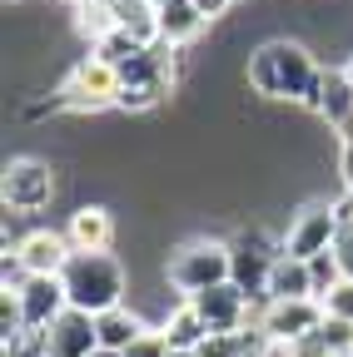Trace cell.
I'll return each instance as SVG.
<instances>
[{
	"mask_svg": "<svg viewBox=\"0 0 353 357\" xmlns=\"http://www.w3.org/2000/svg\"><path fill=\"white\" fill-rule=\"evenodd\" d=\"M10 253H15V263L25 268V278H60L75 248H70V238L55 234V229H35V234H25Z\"/></svg>",
	"mask_w": 353,
	"mask_h": 357,
	"instance_id": "obj_10",
	"label": "cell"
},
{
	"mask_svg": "<svg viewBox=\"0 0 353 357\" xmlns=\"http://www.w3.org/2000/svg\"><path fill=\"white\" fill-rule=\"evenodd\" d=\"M329 323V312L319 298H298V303H274L264 298V307L254 312V328H264V337H269L274 347H298L303 337H314L319 328Z\"/></svg>",
	"mask_w": 353,
	"mask_h": 357,
	"instance_id": "obj_5",
	"label": "cell"
},
{
	"mask_svg": "<svg viewBox=\"0 0 353 357\" xmlns=\"http://www.w3.org/2000/svg\"><path fill=\"white\" fill-rule=\"evenodd\" d=\"M110 10H115V25H120L129 40L159 45V10L150 6V0H110Z\"/></svg>",
	"mask_w": 353,
	"mask_h": 357,
	"instance_id": "obj_18",
	"label": "cell"
},
{
	"mask_svg": "<svg viewBox=\"0 0 353 357\" xmlns=\"http://www.w3.org/2000/svg\"><path fill=\"white\" fill-rule=\"evenodd\" d=\"M338 139H343V149H353V119H348V124L338 129Z\"/></svg>",
	"mask_w": 353,
	"mask_h": 357,
	"instance_id": "obj_28",
	"label": "cell"
},
{
	"mask_svg": "<svg viewBox=\"0 0 353 357\" xmlns=\"http://www.w3.org/2000/svg\"><path fill=\"white\" fill-rule=\"evenodd\" d=\"M174 347H169V337H164V328H145L140 337H135V347H129L124 357H169Z\"/></svg>",
	"mask_w": 353,
	"mask_h": 357,
	"instance_id": "obj_24",
	"label": "cell"
},
{
	"mask_svg": "<svg viewBox=\"0 0 353 357\" xmlns=\"http://www.w3.org/2000/svg\"><path fill=\"white\" fill-rule=\"evenodd\" d=\"M65 238H70L75 253H110V243H115V218H110V208L80 204V208L70 213V223H65Z\"/></svg>",
	"mask_w": 353,
	"mask_h": 357,
	"instance_id": "obj_13",
	"label": "cell"
},
{
	"mask_svg": "<svg viewBox=\"0 0 353 357\" xmlns=\"http://www.w3.org/2000/svg\"><path fill=\"white\" fill-rule=\"evenodd\" d=\"M324 303V312H329V318H338V323H353V278H343L333 293H324L319 298Z\"/></svg>",
	"mask_w": 353,
	"mask_h": 357,
	"instance_id": "obj_23",
	"label": "cell"
},
{
	"mask_svg": "<svg viewBox=\"0 0 353 357\" xmlns=\"http://www.w3.org/2000/svg\"><path fill=\"white\" fill-rule=\"evenodd\" d=\"M338 174H343V189L353 194V149H343V159H338Z\"/></svg>",
	"mask_w": 353,
	"mask_h": 357,
	"instance_id": "obj_27",
	"label": "cell"
},
{
	"mask_svg": "<svg viewBox=\"0 0 353 357\" xmlns=\"http://www.w3.org/2000/svg\"><path fill=\"white\" fill-rule=\"evenodd\" d=\"M95 347H100L95 318H90V312H80V307H65L60 318L40 333V357H90Z\"/></svg>",
	"mask_w": 353,
	"mask_h": 357,
	"instance_id": "obj_9",
	"label": "cell"
},
{
	"mask_svg": "<svg viewBox=\"0 0 353 357\" xmlns=\"http://www.w3.org/2000/svg\"><path fill=\"white\" fill-rule=\"evenodd\" d=\"M244 79H249L254 95H264V100H289V105H308V109H314L324 70H319V60H314L308 45H298V40H269V45H259V50L249 55Z\"/></svg>",
	"mask_w": 353,
	"mask_h": 357,
	"instance_id": "obj_1",
	"label": "cell"
},
{
	"mask_svg": "<svg viewBox=\"0 0 353 357\" xmlns=\"http://www.w3.org/2000/svg\"><path fill=\"white\" fill-rule=\"evenodd\" d=\"M140 333H145V323H140L129 307H110V312H100V318H95V337H100V347H110V352H129Z\"/></svg>",
	"mask_w": 353,
	"mask_h": 357,
	"instance_id": "obj_19",
	"label": "cell"
},
{
	"mask_svg": "<svg viewBox=\"0 0 353 357\" xmlns=\"http://www.w3.org/2000/svg\"><path fill=\"white\" fill-rule=\"evenodd\" d=\"M169 357H199V352H169Z\"/></svg>",
	"mask_w": 353,
	"mask_h": 357,
	"instance_id": "obj_31",
	"label": "cell"
},
{
	"mask_svg": "<svg viewBox=\"0 0 353 357\" xmlns=\"http://www.w3.org/2000/svg\"><path fill=\"white\" fill-rule=\"evenodd\" d=\"M194 6H199V15H204V20H219V15L234 6V0H194Z\"/></svg>",
	"mask_w": 353,
	"mask_h": 357,
	"instance_id": "obj_26",
	"label": "cell"
},
{
	"mask_svg": "<svg viewBox=\"0 0 353 357\" xmlns=\"http://www.w3.org/2000/svg\"><path fill=\"white\" fill-rule=\"evenodd\" d=\"M343 75H348V84H353V55H348V65H343Z\"/></svg>",
	"mask_w": 353,
	"mask_h": 357,
	"instance_id": "obj_30",
	"label": "cell"
},
{
	"mask_svg": "<svg viewBox=\"0 0 353 357\" xmlns=\"http://www.w3.org/2000/svg\"><path fill=\"white\" fill-rule=\"evenodd\" d=\"M70 6H80V0H70Z\"/></svg>",
	"mask_w": 353,
	"mask_h": 357,
	"instance_id": "obj_32",
	"label": "cell"
},
{
	"mask_svg": "<svg viewBox=\"0 0 353 357\" xmlns=\"http://www.w3.org/2000/svg\"><path fill=\"white\" fill-rule=\"evenodd\" d=\"M0 199H6V208L15 213H40L50 199H55V169L45 159H10L6 174H0Z\"/></svg>",
	"mask_w": 353,
	"mask_h": 357,
	"instance_id": "obj_6",
	"label": "cell"
},
{
	"mask_svg": "<svg viewBox=\"0 0 353 357\" xmlns=\"http://www.w3.org/2000/svg\"><path fill=\"white\" fill-rule=\"evenodd\" d=\"M333 234H338V204H308L294 213L289 234H284V253L289 258H319L333 248Z\"/></svg>",
	"mask_w": 353,
	"mask_h": 357,
	"instance_id": "obj_8",
	"label": "cell"
},
{
	"mask_svg": "<svg viewBox=\"0 0 353 357\" xmlns=\"http://www.w3.org/2000/svg\"><path fill=\"white\" fill-rule=\"evenodd\" d=\"M209 20L199 15V6L194 0H169V6H159V45H189L199 30H204Z\"/></svg>",
	"mask_w": 353,
	"mask_h": 357,
	"instance_id": "obj_16",
	"label": "cell"
},
{
	"mask_svg": "<svg viewBox=\"0 0 353 357\" xmlns=\"http://www.w3.org/2000/svg\"><path fill=\"white\" fill-rule=\"evenodd\" d=\"M333 263H338V273L353 278V218H338V234H333Z\"/></svg>",
	"mask_w": 353,
	"mask_h": 357,
	"instance_id": "obj_22",
	"label": "cell"
},
{
	"mask_svg": "<svg viewBox=\"0 0 353 357\" xmlns=\"http://www.w3.org/2000/svg\"><path fill=\"white\" fill-rule=\"evenodd\" d=\"M185 303H194V312L204 318L209 337H214V333H244L249 293H244L239 283H219V288H209V293H199V298H185Z\"/></svg>",
	"mask_w": 353,
	"mask_h": 357,
	"instance_id": "obj_11",
	"label": "cell"
},
{
	"mask_svg": "<svg viewBox=\"0 0 353 357\" xmlns=\"http://www.w3.org/2000/svg\"><path fill=\"white\" fill-rule=\"evenodd\" d=\"M159 100H164V89H150V84H124L115 105H120V109H154Z\"/></svg>",
	"mask_w": 353,
	"mask_h": 357,
	"instance_id": "obj_25",
	"label": "cell"
},
{
	"mask_svg": "<svg viewBox=\"0 0 353 357\" xmlns=\"http://www.w3.org/2000/svg\"><path fill=\"white\" fill-rule=\"evenodd\" d=\"M279 253H284V238L274 243L264 229H244L234 243H229V258H234V283L254 298V293H264L269 288V273H274V263H279Z\"/></svg>",
	"mask_w": 353,
	"mask_h": 357,
	"instance_id": "obj_7",
	"label": "cell"
},
{
	"mask_svg": "<svg viewBox=\"0 0 353 357\" xmlns=\"http://www.w3.org/2000/svg\"><path fill=\"white\" fill-rule=\"evenodd\" d=\"M314 109H319V119H324L329 129H343V124L353 119V84H348L343 70H324V84H319Z\"/></svg>",
	"mask_w": 353,
	"mask_h": 357,
	"instance_id": "obj_14",
	"label": "cell"
},
{
	"mask_svg": "<svg viewBox=\"0 0 353 357\" xmlns=\"http://www.w3.org/2000/svg\"><path fill=\"white\" fill-rule=\"evenodd\" d=\"M90 357H124V352H110V347H95Z\"/></svg>",
	"mask_w": 353,
	"mask_h": 357,
	"instance_id": "obj_29",
	"label": "cell"
},
{
	"mask_svg": "<svg viewBox=\"0 0 353 357\" xmlns=\"http://www.w3.org/2000/svg\"><path fill=\"white\" fill-rule=\"evenodd\" d=\"M75 25H80V35H90V45H100L105 35L120 30V25H115V10H110V0H80V6H75Z\"/></svg>",
	"mask_w": 353,
	"mask_h": 357,
	"instance_id": "obj_20",
	"label": "cell"
},
{
	"mask_svg": "<svg viewBox=\"0 0 353 357\" xmlns=\"http://www.w3.org/2000/svg\"><path fill=\"white\" fill-rule=\"evenodd\" d=\"M15 303H20V318H25L30 337H40V333H45V328L60 318V312L70 307L60 278H25V283L15 288Z\"/></svg>",
	"mask_w": 353,
	"mask_h": 357,
	"instance_id": "obj_12",
	"label": "cell"
},
{
	"mask_svg": "<svg viewBox=\"0 0 353 357\" xmlns=\"http://www.w3.org/2000/svg\"><path fill=\"white\" fill-rule=\"evenodd\" d=\"M159 328H164V337H169V347H174V352H199V347H204V337H209V328H204V318L194 312V303L169 307Z\"/></svg>",
	"mask_w": 353,
	"mask_h": 357,
	"instance_id": "obj_17",
	"label": "cell"
},
{
	"mask_svg": "<svg viewBox=\"0 0 353 357\" xmlns=\"http://www.w3.org/2000/svg\"><path fill=\"white\" fill-rule=\"evenodd\" d=\"M264 298H274V303L314 298V278H308V263H303V258L279 253V263H274V273H269V288H264Z\"/></svg>",
	"mask_w": 353,
	"mask_h": 357,
	"instance_id": "obj_15",
	"label": "cell"
},
{
	"mask_svg": "<svg viewBox=\"0 0 353 357\" xmlns=\"http://www.w3.org/2000/svg\"><path fill=\"white\" fill-rule=\"evenodd\" d=\"M308 278H314V298L333 293V288L343 283V273H338V263H333V253H319V258H308Z\"/></svg>",
	"mask_w": 353,
	"mask_h": 357,
	"instance_id": "obj_21",
	"label": "cell"
},
{
	"mask_svg": "<svg viewBox=\"0 0 353 357\" xmlns=\"http://www.w3.org/2000/svg\"><path fill=\"white\" fill-rule=\"evenodd\" d=\"M60 283H65L70 307L100 318V312H110V307H124L129 273H124V263H120L115 253H70Z\"/></svg>",
	"mask_w": 353,
	"mask_h": 357,
	"instance_id": "obj_2",
	"label": "cell"
},
{
	"mask_svg": "<svg viewBox=\"0 0 353 357\" xmlns=\"http://www.w3.org/2000/svg\"><path fill=\"white\" fill-rule=\"evenodd\" d=\"M6 6H10V0H6Z\"/></svg>",
	"mask_w": 353,
	"mask_h": 357,
	"instance_id": "obj_33",
	"label": "cell"
},
{
	"mask_svg": "<svg viewBox=\"0 0 353 357\" xmlns=\"http://www.w3.org/2000/svg\"><path fill=\"white\" fill-rule=\"evenodd\" d=\"M115 100H120V70H115V65H105L100 55H85V60L60 79L50 109L95 114V109H105V105H115Z\"/></svg>",
	"mask_w": 353,
	"mask_h": 357,
	"instance_id": "obj_4",
	"label": "cell"
},
{
	"mask_svg": "<svg viewBox=\"0 0 353 357\" xmlns=\"http://www.w3.org/2000/svg\"><path fill=\"white\" fill-rule=\"evenodd\" d=\"M164 278H169V288H180L185 298H199V293H209L219 283H234L229 243H219V238H189V243H180L164 258Z\"/></svg>",
	"mask_w": 353,
	"mask_h": 357,
	"instance_id": "obj_3",
	"label": "cell"
}]
</instances>
